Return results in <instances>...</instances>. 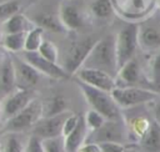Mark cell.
Here are the masks:
<instances>
[{"mask_svg": "<svg viewBox=\"0 0 160 152\" xmlns=\"http://www.w3.org/2000/svg\"><path fill=\"white\" fill-rule=\"evenodd\" d=\"M82 67L95 69L104 71L112 77H116L119 71L116 47H115V36L109 35L96 41L91 49L89 56L86 57Z\"/></svg>", "mask_w": 160, "mask_h": 152, "instance_id": "6da1fadb", "label": "cell"}, {"mask_svg": "<svg viewBox=\"0 0 160 152\" xmlns=\"http://www.w3.org/2000/svg\"><path fill=\"white\" fill-rule=\"evenodd\" d=\"M76 85L91 110L98 111L106 120H121L122 118L120 107L112 98L111 92H106V91L95 88L92 86H89V85L79 81V80H76Z\"/></svg>", "mask_w": 160, "mask_h": 152, "instance_id": "7a4b0ae2", "label": "cell"}, {"mask_svg": "<svg viewBox=\"0 0 160 152\" xmlns=\"http://www.w3.org/2000/svg\"><path fill=\"white\" fill-rule=\"evenodd\" d=\"M41 118H42V101L35 97L24 110H21L14 117L4 122L2 131L5 133H20L25 130H32V127Z\"/></svg>", "mask_w": 160, "mask_h": 152, "instance_id": "3957f363", "label": "cell"}, {"mask_svg": "<svg viewBox=\"0 0 160 152\" xmlns=\"http://www.w3.org/2000/svg\"><path fill=\"white\" fill-rule=\"evenodd\" d=\"M139 46V24L128 22L115 36V47L119 69L134 59Z\"/></svg>", "mask_w": 160, "mask_h": 152, "instance_id": "277c9868", "label": "cell"}, {"mask_svg": "<svg viewBox=\"0 0 160 152\" xmlns=\"http://www.w3.org/2000/svg\"><path fill=\"white\" fill-rule=\"evenodd\" d=\"M111 96L120 108H131L144 103H150L155 101L160 95L159 92L149 88L126 86V87H115L111 91Z\"/></svg>", "mask_w": 160, "mask_h": 152, "instance_id": "5b68a950", "label": "cell"}, {"mask_svg": "<svg viewBox=\"0 0 160 152\" xmlns=\"http://www.w3.org/2000/svg\"><path fill=\"white\" fill-rule=\"evenodd\" d=\"M96 41L98 40L88 37L85 40H79L70 44V46L66 49L64 54L62 62H61V67L66 71L69 76L75 75L82 67L86 57L89 56Z\"/></svg>", "mask_w": 160, "mask_h": 152, "instance_id": "8992f818", "label": "cell"}, {"mask_svg": "<svg viewBox=\"0 0 160 152\" xmlns=\"http://www.w3.org/2000/svg\"><path fill=\"white\" fill-rule=\"evenodd\" d=\"M114 12L129 22L138 24L139 20L151 15L156 0H111Z\"/></svg>", "mask_w": 160, "mask_h": 152, "instance_id": "52a82bcc", "label": "cell"}, {"mask_svg": "<svg viewBox=\"0 0 160 152\" xmlns=\"http://www.w3.org/2000/svg\"><path fill=\"white\" fill-rule=\"evenodd\" d=\"M128 127L125 121L121 120H106V122L96 131H91L88 135L85 143H106V142H116L122 143L128 138Z\"/></svg>", "mask_w": 160, "mask_h": 152, "instance_id": "ba28073f", "label": "cell"}, {"mask_svg": "<svg viewBox=\"0 0 160 152\" xmlns=\"http://www.w3.org/2000/svg\"><path fill=\"white\" fill-rule=\"evenodd\" d=\"M35 98L32 90L16 88L12 93L1 100V121H8L24 110Z\"/></svg>", "mask_w": 160, "mask_h": 152, "instance_id": "9c48e42d", "label": "cell"}, {"mask_svg": "<svg viewBox=\"0 0 160 152\" xmlns=\"http://www.w3.org/2000/svg\"><path fill=\"white\" fill-rule=\"evenodd\" d=\"M22 59L28 64H30L35 70H38L41 75H45V76L55 78V80H62V78L69 77V75L61 67V65L50 62L49 60L42 57L38 51H35V52L22 51Z\"/></svg>", "mask_w": 160, "mask_h": 152, "instance_id": "30bf717a", "label": "cell"}, {"mask_svg": "<svg viewBox=\"0 0 160 152\" xmlns=\"http://www.w3.org/2000/svg\"><path fill=\"white\" fill-rule=\"evenodd\" d=\"M75 78L89 85V86H92L95 88H99V90H102L106 92H111L116 87L115 77H112L111 75H109L104 71L95 70V69L81 67L75 74Z\"/></svg>", "mask_w": 160, "mask_h": 152, "instance_id": "8fae6325", "label": "cell"}, {"mask_svg": "<svg viewBox=\"0 0 160 152\" xmlns=\"http://www.w3.org/2000/svg\"><path fill=\"white\" fill-rule=\"evenodd\" d=\"M71 111H66L54 117H42L31 130V135L40 137L41 140L55 138L62 136V126Z\"/></svg>", "mask_w": 160, "mask_h": 152, "instance_id": "7c38bea8", "label": "cell"}, {"mask_svg": "<svg viewBox=\"0 0 160 152\" xmlns=\"http://www.w3.org/2000/svg\"><path fill=\"white\" fill-rule=\"evenodd\" d=\"M12 56V62L15 67V76H16V86L18 88L22 90H32V87L39 82L41 74L35 70L30 64H28L22 57Z\"/></svg>", "mask_w": 160, "mask_h": 152, "instance_id": "4fadbf2b", "label": "cell"}, {"mask_svg": "<svg viewBox=\"0 0 160 152\" xmlns=\"http://www.w3.org/2000/svg\"><path fill=\"white\" fill-rule=\"evenodd\" d=\"M16 88L18 86H16V76H15L12 56L11 54L6 52L5 59L0 66V101L4 100L10 93H12Z\"/></svg>", "mask_w": 160, "mask_h": 152, "instance_id": "5bb4252c", "label": "cell"}, {"mask_svg": "<svg viewBox=\"0 0 160 152\" xmlns=\"http://www.w3.org/2000/svg\"><path fill=\"white\" fill-rule=\"evenodd\" d=\"M59 17L66 30H78L85 25V16L79 7L71 4H61L59 7Z\"/></svg>", "mask_w": 160, "mask_h": 152, "instance_id": "9a60e30c", "label": "cell"}, {"mask_svg": "<svg viewBox=\"0 0 160 152\" xmlns=\"http://www.w3.org/2000/svg\"><path fill=\"white\" fill-rule=\"evenodd\" d=\"M140 80V65L136 59L130 60L124 66H121L115 77L116 87H126L135 86Z\"/></svg>", "mask_w": 160, "mask_h": 152, "instance_id": "2e32d148", "label": "cell"}, {"mask_svg": "<svg viewBox=\"0 0 160 152\" xmlns=\"http://www.w3.org/2000/svg\"><path fill=\"white\" fill-rule=\"evenodd\" d=\"M88 135H89V128L86 126L84 115H81L76 128L69 136L64 137L66 152H79V150L85 145Z\"/></svg>", "mask_w": 160, "mask_h": 152, "instance_id": "e0dca14e", "label": "cell"}, {"mask_svg": "<svg viewBox=\"0 0 160 152\" xmlns=\"http://www.w3.org/2000/svg\"><path fill=\"white\" fill-rule=\"evenodd\" d=\"M36 25L32 20H30L24 14H16L11 16L10 19L1 22V31L2 35L8 34H19V32H29L31 29H34Z\"/></svg>", "mask_w": 160, "mask_h": 152, "instance_id": "ac0fdd59", "label": "cell"}, {"mask_svg": "<svg viewBox=\"0 0 160 152\" xmlns=\"http://www.w3.org/2000/svg\"><path fill=\"white\" fill-rule=\"evenodd\" d=\"M139 46L146 51L160 49V30L151 25L139 24Z\"/></svg>", "mask_w": 160, "mask_h": 152, "instance_id": "d6986e66", "label": "cell"}, {"mask_svg": "<svg viewBox=\"0 0 160 152\" xmlns=\"http://www.w3.org/2000/svg\"><path fill=\"white\" fill-rule=\"evenodd\" d=\"M68 110V100L61 95H55L42 101V117H54Z\"/></svg>", "mask_w": 160, "mask_h": 152, "instance_id": "ffe728a7", "label": "cell"}, {"mask_svg": "<svg viewBox=\"0 0 160 152\" xmlns=\"http://www.w3.org/2000/svg\"><path fill=\"white\" fill-rule=\"evenodd\" d=\"M32 21L34 24H36V26H40L44 30H49L56 34H65L68 31L62 25L60 17L51 14H39L35 16Z\"/></svg>", "mask_w": 160, "mask_h": 152, "instance_id": "44dd1931", "label": "cell"}, {"mask_svg": "<svg viewBox=\"0 0 160 152\" xmlns=\"http://www.w3.org/2000/svg\"><path fill=\"white\" fill-rule=\"evenodd\" d=\"M28 32H19V34H8L2 35L1 39V47L5 50V52L9 54H18L24 51L25 49V40H26Z\"/></svg>", "mask_w": 160, "mask_h": 152, "instance_id": "7402d4cb", "label": "cell"}, {"mask_svg": "<svg viewBox=\"0 0 160 152\" xmlns=\"http://www.w3.org/2000/svg\"><path fill=\"white\" fill-rule=\"evenodd\" d=\"M141 147L146 152H158L160 151V127L154 122L140 138Z\"/></svg>", "mask_w": 160, "mask_h": 152, "instance_id": "603a6c76", "label": "cell"}, {"mask_svg": "<svg viewBox=\"0 0 160 152\" xmlns=\"http://www.w3.org/2000/svg\"><path fill=\"white\" fill-rule=\"evenodd\" d=\"M44 29L40 26H35L26 34V40H25V49L24 51L28 52H35L39 51L44 39Z\"/></svg>", "mask_w": 160, "mask_h": 152, "instance_id": "cb8c5ba5", "label": "cell"}, {"mask_svg": "<svg viewBox=\"0 0 160 152\" xmlns=\"http://www.w3.org/2000/svg\"><path fill=\"white\" fill-rule=\"evenodd\" d=\"M25 0H8L0 2V22L10 19L11 16L20 14Z\"/></svg>", "mask_w": 160, "mask_h": 152, "instance_id": "d4e9b609", "label": "cell"}, {"mask_svg": "<svg viewBox=\"0 0 160 152\" xmlns=\"http://www.w3.org/2000/svg\"><path fill=\"white\" fill-rule=\"evenodd\" d=\"M150 126H151V123L149 122V120L145 118V117H142V116L132 117V118L128 122V125H126L128 132H129V133H132L134 136H136V137H139V138H141V137L145 135V132L149 130ZM139 141H140V140H139Z\"/></svg>", "mask_w": 160, "mask_h": 152, "instance_id": "484cf974", "label": "cell"}, {"mask_svg": "<svg viewBox=\"0 0 160 152\" xmlns=\"http://www.w3.org/2000/svg\"><path fill=\"white\" fill-rule=\"evenodd\" d=\"M90 10L96 19H108L114 14L111 0H95L91 4Z\"/></svg>", "mask_w": 160, "mask_h": 152, "instance_id": "4316f807", "label": "cell"}, {"mask_svg": "<svg viewBox=\"0 0 160 152\" xmlns=\"http://www.w3.org/2000/svg\"><path fill=\"white\" fill-rule=\"evenodd\" d=\"M1 152H25V146L18 133H6Z\"/></svg>", "mask_w": 160, "mask_h": 152, "instance_id": "83f0119b", "label": "cell"}, {"mask_svg": "<svg viewBox=\"0 0 160 152\" xmlns=\"http://www.w3.org/2000/svg\"><path fill=\"white\" fill-rule=\"evenodd\" d=\"M38 52L42 57L49 60L50 62L59 64V50H58V46L54 42H51L50 40H44Z\"/></svg>", "mask_w": 160, "mask_h": 152, "instance_id": "f1b7e54d", "label": "cell"}, {"mask_svg": "<svg viewBox=\"0 0 160 152\" xmlns=\"http://www.w3.org/2000/svg\"><path fill=\"white\" fill-rule=\"evenodd\" d=\"M84 118H85L86 126H88V128H89V132L99 130V128L106 122V118H105L101 113H99L98 111L91 110V108L84 115Z\"/></svg>", "mask_w": 160, "mask_h": 152, "instance_id": "f546056e", "label": "cell"}, {"mask_svg": "<svg viewBox=\"0 0 160 152\" xmlns=\"http://www.w3.org/2000/svg\"><path fill=\"white\" fill-rule=\"evenodd\" d=\"M44 150L45 152H66L65 150V141L64 137H55V138H48L42 140Z\"/></svg>", "mask_w": 160, "mask_h": 152, "instance_id": "4dcf8cb0", "label": "cell"}, {"mask_svg": "<svg viewBox=\"0 0 160 152\" xmlns=\"http://www.w3.org/2000/svg\"><path fill=\"white\" fill-rule=\"evenodd\" d=\"M150 77L155 86H160V49L155 51L150 62Z\"/></svg>", "mask_w": 160, "mask_h": 152, "instance_id": "1f68e13d", "label": "cell"}, {"mask_svg": "<svg viewBox=\"0 0 160 152\" xmlns=\"http://www.w3.org/2000/svg\"><path fill=\"white\" fill-rule=\"evenodd\" d=\"M80 116L81 115H76V113H72V112L68 116V118L65 120L64 126H62V137L69 136L76 128V126L80 121Z\"/></svg>", "mask_w": 160, "mask_h": 152, "instance_id": "d6a6232c", "label": "cell"}, {"mask_svg": "<svg viewBox=\"0 0 160 152\" xmlns=\"http://www.w3.org/2000/svg\"><path fill=\"white\" fill-rule=\"evenodd\" d=\"M25 152H45L42 140L38 136L31 135L25 143Z\"/></svg>", "mask_w": 160, "mask_h": 152, "instance_id": "836d02e7", "label": "cell"}, {"mask_svg": "<svg viewBox=\"0 0 160 152\" xmlns=\"http://www.w3.org/2000/svg\"><path fill=\"white\" fill-rule=\"evenodd\" d=\"M101 152H126V147L122 143H116V142H106L99 145Z\"/></svg>", "mask_w": 160, "mask_h": 152, "instance_id": "e575fe53", "label": "cell"}, {"mask_svg": "<svg viewBox=\"0 0 160 152\" xmlns=\"http://www.w3.org/2000/svg\"><path fill=\"white\" fill-rule=\"evenodd\" d=\"M152 103V117H154V122L160 127V96L151 102Z\"/></svg>", "mask_w": 160, "mask_h": 152, "instance_id": "d590c367", "label": "cell"}, {"mask_svg": "<svg viewBox=\"0 0 160 152\" xmlns=\"http://www.w3.org/2000/svg\"><path fill=\"white\" fill-rule=\"evenodd\" d=\"M79 152H101V150H100V146L96 143H85L79 150Z\"/></svg>", "mask_w": 160, "mask_h": 152, "instance_id": "8d00e7d4", "label": "cell"}, {"mask_svg": "<svg viewBox=\"0 0 160 152\" xmlns=\"http://www.w3.org/2000/svg\"><path fill=\"white\" fill-rule=\"evenodd\" d=\"M5 55H6V52H2V51L0 50V66H1L2 61H4V59H5Z\"/></svg>", "mask_w": 160, "mask_h": 152, "instance_id": "74e56055", "label": "cell"}, {"mask_svg": "<svg viewBox=\"0 0 160 152\" xmlns=\"http://www.w3.org/2000/svg\"><path fill=\"white\" fill-rule=\"evenodd\" d=\"M1 39H2V31H1V22H0V42H1Z\"/></svg>", "mask_w": 160, "mask_h": 152, "instance_id": "f35d334b", "label": "cell"}, {"mask_svg": "<svg viewBox=\"0 0 160 152\" xmlns=\"http://www.w3.org/2000/svg\"><path fill=\"white\" fill-rule=\"evenodd\" d=\"M0 121H1V101H0Z\"/></svg>", "mask_w": 160, "mask_h": 152, "instance_id": "ab89813d", "label": "cell"}, {"mask_svg": "<svg viewBox=\"0 0 160 152\" xmlns=\"http://www.w3.org/2000/svg\"><path fill=\"white\" fill-rule=\"evenodd\" d=\"M158 5H159V7H160V0H158Z\"/></svg>", "mask_w": 160, "mask_h": 152, "instance_id": "60d3db41", "label": "cell"}, {"mask_svg": "<svg viewBox=\"0 0 160 152\" xmlns=\"http://www.w3.org/2000/svg\"><path fill=\"white\" fill-rule=\"evenodd\" d=\"M4 1H8V0H0V2H4Z\"/></svg>", "mask_w": 160, "mask_h": 152, "instance_id": "b9f144b4", "label": "cell"}]
</instances>
